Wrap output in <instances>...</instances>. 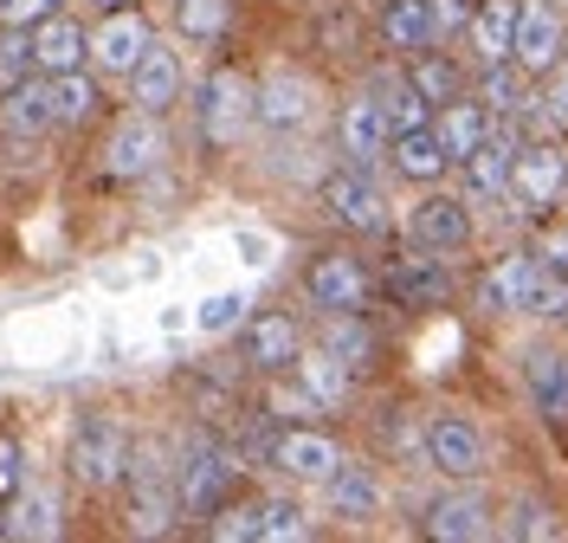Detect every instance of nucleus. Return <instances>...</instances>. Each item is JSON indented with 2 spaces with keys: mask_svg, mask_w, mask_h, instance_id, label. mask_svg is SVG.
I'll use <instances>...</instances> for the list:
<instances>
[{
  "mask_svg": "<svg viewBox=\"0 0 568 543\" xmlns=\"http://www.w3.org/2000/svg\"><path fill=\"white\" fill-rule=\"evenodd\" d=\"M252 123H258V84H252L240 66H213L201 78V91H194V130H201V143L213 155H226V149H240Z\"/></svg>",
  "mask_w": 568,
  "mask_h": 543,
  "instance_id": "1",
  "label": "nucleus"
},
{
  "mask_svg": "<svg viewBox=\"0 0 568 543\" xmlns=\"http://www.w3.org/2000/svg\"><path fill=\"white\" fill-rule=\"evenodd\" d=\"M130 460H136V446H130V428H123L116 414H84V421L71 428V453H65L71 485L110 492V485L130 479Z\"/></svg>",
  "mask_w": 568,
  "mask_h": 543,
  "instance_id": "2",
  "label": "nucleus"
},
{
  "mask_svg": "<svg viewBox=\"0 0 568 543\" xmlns=\"http://www.w3.org/2000/svg\"><path fill=\"white\" fill-rule=\"evenodd\" d=\"M542 291H549L542 259L536 253H504L497 265H485L471 304H478V318H542Z\"/></svg>",
  "mask_w": 568,
  "mask_h": 543,
  "instance_id": "3",
  "label": "nucleus"
},
{
  "mask_svg": "<svg viewBox=\"0 0 568 543\" xmlns=\"http://www.w3.org/2000/svg\"><path fill=\"white\" fill-rule=\"evenodd\" d=\"M478 240V220H471V194H446V188H426L420 201L407 208V247L414 253H446L459 259Z\"/></svg>",
  "mask_w": 568,
  "mask_h": 543,
  "instance_id": "4",
  "label": "nucleus"
},
{
  "mask_svg": "<svg viewBox=\"0 0 568 543\" xmlns=\"http://www.w3.org/2000/svg\"><path fill=\"white\" fill-rule=\"evenodd\" d=\"M317 208H323V220H336L343 233H382V227H388V194H382V181L368 175V169H355V162H343V169H329V175L317 181Z\"/></svg>",
  "mask_w": 568,
  "mask_h": 543,
  "instance_id": "5",
  "label": "nucleus"
},
{
  "mask_svg": "<svg viewBox=\"0 0 568 543\" xmlns=\"http://www.w3.org/2000/svg\"><path fill=\"white\" fill-rule=\"evenodd\" d=\"M233 492V453L213 446L207 434H194L181 446L175 460V499H181V517H213Z\"/></svg>",
  "mask_w": 568,
  "mask_h": 543,
  "instance_id": "6",
  "label": "nucleus"
},
{
  "mask_svg": "<svg viewBox=\"0 0 568 543\" xmlns=\"http://www.w3.org/2000/svg\"><path fill=\"white\" fill-rule=\"evenodd\" d=\"M562 194H568V149L556 137H524L517 169H510V201L524 214H549Z\"/></svg>",
  "mask_w": 568,
  "mask_h": 543,
  "instance_id": "7",
  "label": "nucleus"
},
{
  "mask_svg": "<svg viewBox=\"0 0 568 543\" xmlns=\"http://www.w3.org/2000/svg\"><path fill=\"white\" fill-rule=\"evenodd\" d=\"M336 149H343V162H355V169H382V162H388L394 123H388V110H382V98H375L368 84L336 104Z\"/></svg>",
  "mask_w": 568,
  "mask_h": 543,
  "instance_id": "8",
  "label": "nucleus"
},
{
  "mask_svg": "<svg viewBox=\"0 0 568 543\" xmlns=\"http://www.w3.org/2000/svg\"><path fill=\"white\" fill-rule=\"evenodd\" d=\"M304 298L317 304L323 318H355L368 304V265L349 247H329L304 265Z\"/></svg>",
  "mask_w": 568,
  "mask_h": 543,
  "instance_id": "9",
  "label": "nucleus"
},
{
  "mask_svg": "<svg viewBox=\"0 0 568 543\" xmlns=\"http://www.w3.org/2000/svg\"><path fill=\"white\" fill-rule=\"evenodd\" d=\"M169 155V137H162V117L155 110H123L116 123H110V137H104V175L116 181H142L155 162Z\"/></svg>",
  "mask_w": 568,
  "mask_h": 543,
  "instance_id": "10",
  "label": "nucleus"
},
{
  "mask_svg": "<svg viewBox=\"0 0 568 543\" xmlns=\"http://www.w3.org/2000/svg\"><path fill=\"white\" fill-rule=\"evenodd\" d=\"M155 39H162V33L149 27V13H142V7L98 13V27H91V72H98V78H130Z\"/></svg>",
  "mask_w": 568,
  "mask_h": 543,
  "instance_id": "11",
  "label": "nucleus"
},
{
  "mask_svg": "<svg viewBox=\"0 0 568 543\" xmlns=\"http://www.w3.org/2000/svg\"><path fill=\"white\" fill-rule=\"evenodd\" d=\"M420 460L439 479H478L485 472V434L459 414H426L420 421Z\"/></svg>",
  "mask_w": 568,
  "mask_h": 543,
  "instance_id": "12",
  "label": "nucleus"
},
{
  "mask_svg": "<svg viewBox=\"0 0 568 543\" xmlns=\"http://www.w3.org/2000/svg\"><path fill=\"white\" fill-rule=\"evenodd\" d=\"M311 117H317V84L304 72L272 66L258 78V130L265 137H297V130H311Z\"/></svg>",
  "mask_w": 568,
  "mask_h": 543,
  "instance_id": "13",
  "label": "nucleus"
},
{
  "mask_svg": "<svg viewBox=\"0 0 568 543\" xmlns=\"http://www.w3.org/2000/svg\"><path fill=\"white\" fill-rule=\"evenodd\" d=\"M343 466H349V453L323 434V428H311V421H297V428H284L272 440V472L297 479V485H323V479H336Z\"/></svg>",
  "mask_w": 568,
  "mask_h": 543,
  "instance_id": "14",
  "label": "nucleus"
},
{
  "mask_svg": "<svg viewBox=\"0 0 568 543\" xmlns=\"http://www.w3.org/2000/svg\"><path fill=\"white\" fill-rule=\"evenodd\" d=\"M426 537L439 543H485L497 537V505L471 485V479H459V492H439L433 505H426Z\"/></svg>",
  "mask_w": 568,
  "mask_h": 543,
  "instance_id": "15",
  "label": "nucleus"
},
{
  "mask_svg": "<svg viewBox=\"0 0 568 543\" xmlns=\"http://www.w3.org/2000/svg\"><path fill=\"white\" fill-rule=\"evenodd\" d=\"M240 356L258 369V375H297L304 362V324L291 311H258L246 330H240Z\"/></svg>",
  "mask_w": 568,
  "mask_h": 543,
  "instance_id": "16",
  "label": "nucleus"
},
{
  "mask_svg": "<svg viewBox=\"0 0 568 543\" xmlns=\"http://www.w3.org/2000/svg\"><path fill=\"white\" fill-rule=\"evenodd\" d=\"M568 59V20L562 7H549V0H524V20H517V66L530 78H549L562 72Z\"/></svg>",
  "mask_w": 568,
  "mask_h": 543,
  "instance_id": "17",
  "label": "nucleus"
},
{
  "mask_svg": "<svg viewBox=\"0 0 568 543\" xmlns=\"http://www.w3.org/2000/svg\"><path fill=\"white\" fill-rule=\"evenodd\" d=\"M517 149H524V130L517 123H497L485 143L471 149L459 162V175H465V194L471 201H497V194H510V169H517Z\"/></svg>",
  "mask_w": 568,
  "mask_h": 543,
  "instance_id": "18",
  "label": "nucleus"
},
{
  "mask_svg": "<svg viewBox=\"0 0 568 543\" xmlns=\"http://www.w3.org/2000/svg\"><path fill=\"white\" fill-rule=\"evenodd\" d=\"M130 104L136 110H155V117H169V110L181 104V84H187V66H181V52L169 46V39H155L149 52H142V66L130 78Z\"/></svg>",
  "mask_w": 568,
  "mask_h": 543,
  "instance_id": "19",
  "label": "nucleus"
},
{
  "mask_svg": "<svg viewBox=\"0 0 568 543\" xmlns=\"http://www.w3.org/2000/svg\"><path fill=\"white\" fill-rule=\"evenodd\" d=\"M45 130H59V110H52V78L33 72L27 84L0 91V137H13V143H39Z\"/></svg>",
  "mask_w": 568,
  "mask_h": 543,
  "instance_id": "20",
  "label": "nucleus"
},
{
  "mask_svg": "<svg viewBox=\"0 0 568 543\" xmlns=\"http://www.w3.org/2000/svg\"><path fill=\"white\" fill-rule=\"evenodd\" d=\"M388 169L400 181H414V188H439V181H446V169H459V162H453L446 137H439L433 123H420V130H394Z\"/></svg>",
  "mask_w": 568,
  "mask_h": 543,
  "instance_id": "21",
  "label": "nucleus"
},
{
  "mask_svg": "<svg viewBox=\"0 0 568 543\" xmlns=\"http://www.w3.org/2000/svg\"><path fill=\"white\" fill-rule=\"evenodd\" d=\"M524 395H530V408L549 428H568V356L562 350H549V343L524 350Z\"/></svg>",
  "mask_w": 568,
  "mask_h": 543,
  "instance_id": "22",
  "label": "nucleus"
},
{
  "mask_svg": "<svg viewBox=\"0 0 568 543\" xmlns=\"http://www.w3.org/2000/svg\"><path fill=\"white\" fill-rule=\"evenodd\" d=\"M517 20H524V0H478L471 27H465V46L478 66H504L517 59Z\"/></svg>",
  "mask_w": 568,
  "mask_h": 543,
  "instance_id": "23",
  "label": "nucleus"
},
{
  "mask_svg": "<svg viewBox=\"0 0 568 543\" xmlns=\"http://www.w3.org/2000/svg\"><path fill=\"white\" fill-rule=\"evenodd\" d=\"M33 59H39V72H45V78L91 66V33H84V20H71V13L39 20V27H33Z\"/></svg>",
  "mask_w": 568,
  "mask_h": 543,
  "instance_id": "24",
  "label": "nucleus"
},
{
  "mask_svg": "<svg viewBox=\"0 0 568 543\" xmlns=\"http://www.w3.org/2000/svg\"><path fill=\"white\" fill-rule=\"evenodd\" d=\"M375 39L388 52H426V46H439L426 0H375Z\"/></svg>",
  "mask_w": 568,
  "mask_h": 543,
  "instance_id": "25",
  "label": "nucleus"
},
{
  "mask_svg": "<svg viewBox=\"0 0 568 543\" xmlns=\"http://www.w3.org/2000/svg\"><path fill=\"white\" fill-rule=\"evenodd\" d=\"M368 91L382 98L394 130H420V123H433V104H426L420 84L407 78V66H400V72H394V66H375V72H368Z\"/></svg>",
  "mask_w": 568,
  "mask_h": 543,
  "instance_id": "26",
  "label": "nucleus"
},
{
  "mask_svg": "<svg viewBox=\"0 0 568 543\" xmlns=\"http://www.w3.org/2000/svg\"><path fill=\"white\" fill-rule=\"evenodd\" d=\"M433 130L446 137V149H453V162H465L471 149L491 137L497 123H491V110L478 104V91H465V98H453V104H439L433 110Z\"/></svg>",
  "mask_w": 568,
  "mask_h": 543,
  "instance_id": "27",
  "label": "nucleus"
},
{
  "mask_svg": "<svg viewBox=\"0 0 568 543\" xmlns=\"http://www.w3.org/2000/svg\"><path fill=\"white\" fill-rule=\"evenodd\" d=\"M388 291L400 304H446L453 291V272H446V253H420V259H400L388 272Z\"/></svg>",
  "mask_w": 568,
  "mask_h": 543,
  "instance_id": "28",
  "label": "nucleus"
},
{
  "mask_svg": "<svg viewBox=\"0 0 568 543\" xmlns=\"http://www.w3.org/2000/svg\"><path fill=\"white\" fill-rule=\"evenodd\" d=\"M52 110H59V130H84V123H98L104 117V84L98 72H59L52 78Z\"/></svg>",
  "mask_w": 568,
  "mask_h": 543,
  "instance_id": "29",
  "label": "nucleus"
},
{
  "mask_svg": "<svg viewBox=\"0 0 568 543\" xmlns=\"http://www.w3.org/2000/svg\"><path fill=\"white\" fill-rule=\"evenodd\" d=\"M478 104L491 110L497 123L524 117V104H530V72H524L517 59H504V66H478Z\"/></svg>",
  "mask_w": 568,
  "mask_h": 543,
  "instance_id": "30",
  "label": "nucleus"
},
{
  "mask_svg": "<svg viewBox=\"0 0 568 543\" xmlns=\"http://www.w3.org/2000/svg\"><path fill=\"white\" fill-rule=\"evenodd\" d=\"M407 78L426 91V104L433 110L453 104V98H465V72L446 59V52H433V46H426V52H407Z\"/></svg>",
  "mask_w": 568,
  "mask_h": 543,
  "instance_id": "31",
  "label": "nucleus"
},
{
  "mask_svg": "<svg viewBox=\"0 0 568 543\" xmlns=\"http://www.w3.org/2000/svg\"><path fill=\"white\" fill-rule=\"evenodd\" d=\"M233 27V0H181L175 7V33L187 46H220Z\"/></svg>",
  "mask_w": 568,
  "mask_h": 543,
  "instance_id": "32",
  "label": "nucleus"
},
{
  "mask_svg": "<svg viewBox=\"0 0 568 543\" xmlns=\"http://www.w3.org/2000/svg\"><path fill=\"white\" fill-rule=\"evenodd\" d=\"M284 537H311V517L297 499H252V543H284Z\"/></svg>",
  "mask_w": 568,
  "mask_h": 543,
  "instance_id": "33",
  "label": "nucleus"
},
{
  "mask_svg": "<svg viewBox=\"0 0 568 543\" xmlns=\"http://www.w3.org/2000/svg\"><path fill=\"white\" fill-rule=\"evenodd\" d=\"M323 492H329L336 517H375V511H382V485L362 466H343L336 479H323Z\"/></svg>",
  "mask_w": 568,
  "mask_h": 543,
  "instance_id": "34",
  "label": "nucleus"
},
{
  "mask_svg": "<svg viewBox=\"0 0 568 543\" xmlns=\"http://www.w3.org/2000/svg\"><path fill=\"white\" fill-rule=\"evenodd\" d=\"M497 531H504V537H517V543H542V537H562L568 524H562V511H556V505H542V499H517L510 517H504Z\"/></svg>",
  "mask_w": 568,
  "mask_h": 543,
  "instance_id": "35",
  "label": "nucleus"
},
{
  "mask_svg": "<svg viewBox=\"0 0 568 543\" xmlns=\"http://www.w3.org/2000/svg\"><path fill=\"white\" fill-rule=\"evenodd\" d=\"M0 531H7V537H59V505L27 485V492L13 499V524H0Z\"/></svg>",
  "mask_w": 568,
  "mask_h": 543,
  "instance_id": "36",
  "label": "nucleus"
},
{
  "mask_svg": "<svg viewBox=\"0 0 568 543\" xmlns=\"http://www.w3.org/2000/svg\"><path fill=\"white\" fill-rule=\"evenodd\" d=\"M33 72H39V59H33V27H0V91L27 84Z\"/></svg>",
  "mask_w": 568,
  "mask_h": 543,
  "instance_id": "37",
  "label": "nucleus"
},
{
  "mask_svg": "<svg viewBox=\"0 0 568 543\" xmlns=\"http://www.w3.org/2000/svg\"><path fill=\"white\" fill-rule=\"evenodd\" d=\"M297 375L311 382V395H317L323 408L349 395V369H343V362L329 356V350H304V362H297Z\"/></svg>",
  "mask_w": 568,
  "mask_h": 543,
  "instance_id": "38",
  "label": "nucleus"
},
{
  "mask_svg": "<svg viewBox=\"0 0 568 543\" xmlns=\"http://www.w3.org/2000/svg\"><path fill=\"white\" fill-rule=\"evenodd\" d=\"M33 485V466H27V446L13 434H0V505H13L20 492Z\"/></svg>",
  "mask_w": 568,
  "mask_h": 543,
  "instance_id": "39",
  "label": "nucleus"
},
{
  "mask_svg": "<svg viewBox=\"0 0 568 543\" xmlns=\"http://www.w3.org/2000/svg\"><path fill=\"white\" fill-rule=\"evenodd\" d=\"M426 13H433V39L446 46V39H465L471 13H478V0H426Z\"/></svg>",
  "mask_w": 568,
  "mask_h": 543,
  "instance_id": "40",
  "label": "nucleus"
},
{
  "mask_svg": "<svg viewBox=\"0 0 568 543\" xmlns=\"http://www.w3.org/2000/svg\"><path fill=\"white\" fill-rule=\"evenodd\" d=\"M52 13H65V0H0V27H39Z\"/></svg>",
  "mask_w": 568,
  "mask_h": 543,
  "instance_id": "41",
  "label": "nucleus"
},
{
  "mask_svg": "<svg viewBox=\"0 0 568 543\" xmlns=\"http://www.w3.org/2000/svg\"><path fill=\"white\" fill-rule=\"evenodd\" d=\"M240 311H246V298H240V291H220V298L201 304V330H233L240 324Z\"/></svg>",
  "mask_w": 568,
  "mask_h": 543,
  "instance_id": "42",
  "label": "nucleus"
},
{
  "mask_svg": "<svg viewBox=\"0 0 568 543\" xmlns=\"http://www.w3.org/2000/svg\"><path fill=\"white\" fill-rule=\"evenodd\" d=\"M542 265H549V272H556V279H568V233H549V240H542Z\"/></svg>",
  "mask_w": 568,
  "mask_h": 543,
  "instance_id": "43",
  "label": "nucleus"
},
{
  "mask_svg": "<svg viewBox=\"0 0 568 543\" xmlns=\"http://www.w3.org/2000/svg\"><path fill=\"white\" fill-rule=\"evenodd\" d=\"M91 13H123V7H142V0H84Z\"/></svg>",
  "mask_w": 568,
  "mask_h": 543,
  "instance_id": "44",
  "label": "nucleus"
},
{
  "mask_svg": "<svg viewBox=\"0 0 568 543\" xmlns=\"http://www.w3.org/2000/svg\"><path fill=\"white\" fill-rule=\"evenodd\" d=\"M556 110H568V59H562V91H556Z\"/></svg>",
  "mask_w": 568,
  "mask_h": 543,
  "instance_id": "45",
  "label": "nucleus"
}]
</instances>
